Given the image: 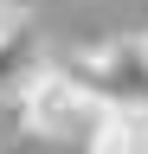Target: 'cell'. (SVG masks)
<instances>
[{
    "label": "cell",
    "instance_id": "7",
    "mask_svg": "<svg viewBox=\"0 0 148 154\" xmlns=\"http://www.w3.org/2000/svg\"><path fill=\"white\" fill-rule=\"evenodd\" d=\"M0 26H7V13H0Z\"/></svg>",
    "mask_w": 148,
    "mask_h": 154
},
{
    "label": "cell",
    "instance_id": "8",
    "mask_svg": "<svg viewBox=\"0 0 148 154\" xmlns=\"http://www.w3.org/2000/svg\"><path fill=\"white\" fill-rule=\"evenodd\" d=\"M142 38H148V32H142Z\"/></svg>",
    "mask_w": 148,
    "mask_h": 154
},
{
    "label": "cell",
    "instance_id": "1",
    "mask_svg": "<svg viewBox=\"0 0 148 154\" xmlns=\"http://www.w3.org/2000/svg\"><path fill=\"white\" fill-rule=\"evenodd\" d=\"M58 64L77 77L103 109H135V116H148V38L142 32H116V38H103V45L65 51Z\"/></svg>",
    "mask_w": 148,
    "mask_h": 154
},
{
    "label": "cell",
    "instance_id": "6",
    "mask_svg": "<svg viewBox=\"0 0 148 154\" xmlns=\"http://www.w3.org/2000/svg\"><path fill=\"white\" fill-rule=\"evenodd\" d=\"M0 154H32V148H0Z\"/></svg>",
    "mask_w": 148,
    "mask_h": 154
},
{
    "label": "cell",
    "instance_id": "5",
    "mask_svg": "<svg viewBox=\"0 0 148 154\" xmlns=\"http://www.w3.org/2000/svg\"><path fill=\"white\" fill-rule=\"evenodd\" d=\"M26 7H32V0H0V13H7V19H26Z\"/></svg>",
    "mask_w": 148,
    "mask_h": 154
},
{
    "label": "cell",
    "instance_id": "2",
    "mask_svg": "<svg viewBox=\"0 0 148 154\" xmlns=\"http://www.w3.org/2000/svg\"><path fill=\"white\" fill-rule=\"evenodd\" d=\"M13 109H20V128L32 135V141H71V135H90L97 116H103V103L58 64V58H52V64L20 90Z\"/></svg>",
    "mask_w": 148,
    "mask_h": 154
},
{
    "label": "cell",
    "instance_id": "4",
    "mask_svg": "<svg viewBox=\"0 0 148 154\" xmlns=\"http://www.w3.org/2000/svg\"><path fill=\"white\" fill-rule=\"evenodd\" d=\"M84 154H148V116H135V109H103L97 128L84 135Z\"/></svg>",
    "mask_w": 148,
    "mask_h": 154
},
{
    "label": "cell",
    "instance_id": "3",
    "mask_svg": "<svg viewBox=\"0 0 148 154\" xmlns=\"http://www.w3.org/2000/svg\"><path fill=\"white\" fill-rule=\"evenodd\" d=\"M45 71V38L32 19H7L0 26V103H20V90Z\"/></svg>",
    "mask_w": 148,
    "mask_h": 154
}]
</instances>
